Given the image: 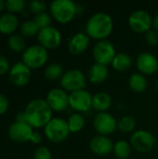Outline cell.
I'll return each instance as SVG.
<instances>
[{
    "instance_id": "obj_1",
    "label": "cell",
    "mask_w": 158,
    "mask_h": 159,
    "mask_svg": "<svg viewBox=\"0 0 158 159\" xmlns=\"http://www.w3.org/2000/svg\"><path fill=\"white\" fill-rule=\"evenodd\" d=\"M26 121L34 128H45L46 125L52 119V109L44 99H34L28 102L25 108Z\"/></svg>"
},
{
    "instance_id": "obj_2",
    "label": "cell",
    "mask_w": 158,
    "mask_h": 159,
    "mask_svg": "<svg viewBox=\"0 0 158 159\" xmlns=\"http://www.w3.org/2000/svg\"><path fill=\"white\" fill-rule=\"evenodd\" d=\"M86 34L98 41L106 39L114 29V20L106 12H96L89 17L86 23Z\"/></svg>"
},
{
    "instance_id": "obj_3",
    "label": "cell",
    "mask_w": 158,
    "mask_h": 159,
    "mask_svg": "<svg viewBox=\"0 0 158 159\" xmlns=\"http://www.w3.org/2000/svg\"><path fill=\"white\" fill-rule=\"evenodd\" d=\"M77 5L72 0H54L49 5L50 15L60 23L70 22L77 13Z\"/></svg>"
},
{
    "instance_id": "obj_4",
    "label": "cell",
    "mask_w": 158,
    "mask_h": 159,
    "mask_svg": "<svg viewBox=\"0 0 158 159\" xmlns=\"http://www.w3.org/2000/svg\"><path fill=\"white\" fill-rule=\"evenodd\" d=\"M44 132L47 140L55 143L65 141L71 133L67 120L61 117H52L44 128Z\"/></svg>"
},
{
    "instance_id": "obj_5",
    "label": "cell",
    "mask_w": 158,
    "mask_h": 159,
    "mask_svg": "<svg viewBox=\"0 0 158 159\" xmlns=\"http://www.w3.org/2000/svg\"><path fill=\"white\" fill-rule=\"evenodd\" d=\"M48 59L47 49L39 44L32 45L22 52V62L30 69H38L46 64Z\"/></svg>"
},
{
    "instance_id": "obj_6",
    "label": "cell",
    "mask_w": 158,
    "mask_h": 159,
    "mask_svg": "<svg viewBox=\"0 0 158 159\" xmlns=\"http://www.w3.org/2000/svg\"><path fill=\"white\" fill-rule=\"evenodd\" d=\"M61 89L65 91L74 92L80 89H85L87 85V78L84 73L78 69H71L64 72L60 79Z\"/></svg>"
},
{
    "instance_id": "obj_7",
    "label": "cell",
    "mask_w": 158,
    "mask_h": 159,
    "mask_svg": "<svg viewBox=\"0 0 158 159\" xmlns=\"http://www.w3.org/2000/svg\"><path fill=\"white\" fill-rule=\"evenodd\" d=\"M129 143L132 149H135L139 153L146 154L155 148L157 141L150 131L140 129L131 134Z\"/></svg>"
},
{
    "instance_id": "obj_8",
    "label": "cell",
    "mask_w": 158,
    "mask_h": 159,
    "mask_svg": "<svg viewBox=\"0 0 158 159\" xmlns=\"http://www.w3.org/2000/svg\"><path fill=\"white\" fill-rule=\"evenodd\" d=\"M115 55L116 51L114 44L107 39L98 41L92 49V56L96 63L103 64L106 66L112 63Z\"/></svg>"
},
{
    "instance_id": "obj_9",
    "label": "cell",
    "mask_w": 158,
    "mask_h": 159,
    "mask_svg": "<svg viewBox=\"0 0 158 159\" xmlns=\"http://www.w3.org/2000/svg\"><path fill=\"white\" fill-rule=\"evenodd\" d=\"M93 127L99 135L108 136L117 129V121L110 113L100 112L93 118Z\"/></svg>"
},
{
    "instance_id": "obj_10",
    "label": "cell",
    "mask_w": 158,
    "mask_h": 159,
    "mask_svg": "<svg viewBox=\"0 0 158 159\" xmlns=\"http://www.w3.org/2000/svg\"><path fill=\"white\" fill-rule=\"evenodd\" d=\"M34 128L31 127L28 123H20L14 122L8 127V137L11 141L16 143H24L29 141H33L34 136Z\"/></svg>"
},
{
    "instance_id": "obj_11",
    "label": "cell",
    "mask_w": 158,
    "mask_h": 159,
    "mask_svg": "<svg viewBox=\"0 0 158 159\" xmlns=\"http://www.w3.org/2000/svg\"><path fill=\"white\" fill-rule=\"evenodd\" d=\"M153 24V18L151 15L142 9L133 11L129 17V25L136 33H146Z\"/></svg>"
},
{
    "instance_id": "obj_12",
    "label": "cell",
    "mask_w": 158,
    "mask_h": 159,
    "mask_svg": "<svg viewBox=\"0 0 158 159\" xmlns=\"http://www.w3.org/2000/svg\"><path fill=\"white\" fill-rule=\"evenodd\" d=\"M92 98L93 95L86 89L74 91L69 94V105L77 113H85L92 108Z\"/></svg>"
},
{
    "instance_id": "obj_13",
    "label": "cell",
    "mask_w": 158,
    "mask_h": 159,
    "mask_svg": "<svg viewBox=\"0 0 158 159\" xmlns=\"http://www.w3.org/2000/svg\"><path fill=\"white\" fill-rule=\"evenodd\" d=\"M37 39L39 45L44 47L47 49H54L61 44V34L54 26H48L43 29H40Z\"/></svg>"
},
{
    "instance_id": "obj_14",
    "label": "cell",
    "mask_w": 158,
    "mask_h": 159,
    "mask_svg": "<svg viewBox=\"0 0 158 159\" xmlns=\"http://www.w3.org/2000/svg\"><path fill=\"white\" fill-rule=\"evenodd\" d=\"M46 101L55 112H62L65 111L69 105V94L61 88H54L51 89L46 97Z\"/></svg>"
},
{
    "instance_id": "obj_15",
    "label": "cell",
    "mask_w": 158,
    "mask_h": 159,
    "mask_svg": "<svg viewBox=\"0 0 158 159\" xmlns=\"http://www.w3.org/2000/svg\"><path fill=\"white\" fill-rule=\"evenodd\" d=\"M10 81L18 87L27 85L31 79V69L22 61L14 63L8 72Z\"/></svg>"
},
{
    "instance_id": "obj_16",
    "label": "cell",
    "mask_w": 158,
    "mask_h": 159,
    "mask_svg": "<svg viewBox=\"0 0 158 159\" xmlns=\"http://www.w3.org/2000/svg\"><path fill=\"white\" fill-rule=\"evenodd\" d=\"M136 66L140 73L144 75H154L158 70L157 58L148 51L142 52L136 59Z\"/></svg>"
},
{
    "instance_id": "obj_17",
    "label": "cell",
    "mask_w": 158,
    "mask_h": 159,
    "mask_svg": "<svg viewBox=\"0 0 158 159\" xmlns=\"http://www.w3.org/2000/svg\"><path fill=\"white\" fill-rule=\"evenodd\" d=\"M114 143L108 136L96 135L89 142L90 151L97 156H106L113 152Z\"/></svg>"
},
{
    "instance_id": "obj_18",
    "label": "cell",
    "mask_w": 158,
    "mask_h": 159,
    "mask_svg": "<svg viewBox=\"0 0 158 159\" xmlns=\"http://www.w3.org/2000/svg\"><path fill=\"white\" fill-rule=\"evenodd\" d=\"M90 37L83 32L74 34L69 40L67 48L73 55H80L84 53L89 46Z\"/></svg>"
},
{
    "instance_id": "obj_19",
    "label": "cell",
    "mask_w": 158,
    "mask_h": 159,
    "mask_svg": "<svg viewBox=\"0 0 158 159\" xmlns=\"http://www.w3.org/2000/svg\"><path fill=\"white\" fill-rule=\"evenodd\" d=\"M109 75V70L106 65L94 63L88 70V78L93 84H101L104 82Z\"/></svg>"
},
{
    "instance_id": "obj_20",
    "label": "cell",
    "mask_w": 158,
    "mask_h": 159,
    "mask_svg": "<svg viewBox=\"0 0 158 159\" xmlns=\"http://www.w3.org/2000/svg\"><path fill=\"white\" fill-rule=\"evenodd\" d=\"M19 26V20L13 13L7 12L0 16V33L12 34Z\"/></svg>"
},
{
    "instance_id": "obj_21",
    "label": "cell",
    "mask_w": 158,
    "mask_h": 159,
    "mask_svg": "<svg viewBox=\"0 0 158 159\" xmlns=\"http://www.w3.org/2000/svg\"><path fill=\"white\" fill-rule=\"evenodd\" d=\"M113 100L111 95L105 91H99L93 95L92 98V108L98 113L106 112L112 105Z\"/></svg>"
},
{
    "instance_id": "obj_22",
    "label": "cell",
    "mask_w": 158,
    "mask_h": 159,
    "mask_svg": "<svg viewBox=\"0 0 158 159\" xmlns=\"http://www.w3.org/2000/svg\"><path fill=\"white\" fill-rule=\"evenodd\" d=\"M129 86L130 89L136 93H142L148 87V81L144 75L134 73L129 78Z\"/></svg>"
},
{
    "instance_id": "obj_23",
    "label": "cell",
    "mask_w": 158,
    "mask_h": 159,
    "mask_svg": "<svg viewBox=\"0 0 158 159\" xmlns=\"http://www.w3.org/2000/svg\"><path fill=\"white\" fill-rule=\"evenodd\" d=\"M133 61L130 55L125 52L116 53L115 59L112 61V66L118 72H126L132 66Z\"/></svg>"
},
{
    "instance_id": "obj_24",
    "label": "cell",
    "mask_w": 158,
    "mask_h": 159,
    "mask_svg": "<svg viewBox=\"0 0 158 159\" xmlns=\"http://www.w3.org/2000/svg\"><path fill=\"white\" fill-rule=\"evenodd\" d=\"M132 147L129 142L126 140H119L114 144L113 153L118 159H127L129 157Z\"/></svg>"
},
{
    "instance_id": "obj_25",
    "label": "cell",
    "mask_w": 158,
    "mask_h": 159,
    "mask_svg": "<svg viewBox=\"0 0 158 159\" xmlns=\"http://www.w3.org/2000/svg\"><path fill=\"white\" fill-rule=\"evenodd\" d=\"M67 123L71 132H79L84 129L86 125V119L81 113L76 112V113H73L69 116Z\"/></svg>"
},
{
    "instance_id": "obj_26",
    "label": "cell",
    "mask_w": 158,
    "mask_h": 159,
    "mask_svg": "<svg viewBox=\"0 0 158 159\" xmlns=\"http://www.w3.org/2000/svg\"><path fill=\"white\" fill-rule=\"evenodd\" d=\"M63 74H64L63 67L61 64H60L58 62H52V63L48 64L46 67L45 72H44L45 77L47 80H51V81L61 79V76L63 75Z\"/></svg>"
},
{
    "instance_id": "obj_27",
    "label": "cell",
    "mask_w": 158,
    "mask_h": 159,
    "mask_svg": "<svg viewBox=\"0 0 158 159\" xmlns=\"http://www.w3.org/2000/svg\"><path fill=\"white\" fill-rule=\"evenodd\" d=\"M7 45L9 48L15 52H21L27 48L25 38L21 34H12L8 36Z\"/></svg>"
},
{
    "instance_id": "obj_28",
    "label": "cell",
    "mask_w": 158,
    "mask_h": 159,
    "mask_svg": "<svg viewBox=\"0 0 158 159\" xmlns=\"http://www.w3.org/2000/svg\"><path fill=\"white\" fill-rule=\"evenodd\" d=\"M40 28L34 20H28L21 23L20 25V34L23 37H33L35 34H38Z\"/></svg>"
},
{
    "instance_id": "obj_29",
    "label": "cell",
    "mask_w": 158,
    "mask_h": 159,
    "mask_svg": "<svg viewBox=\"0 0 158 159\" xmlns=\"http://www.w3.org/2000/svg\"><path fill=\"white\" fill-rule=\"evenodd\" d=\"M136 128V119L131 116H124L117 121V129L123 133L132 132Z\"/></svg>"
},
{
    "instance_id": "obj_30",
    "label": "cell",
    "mask_w": 158,
    "mask_h": 159,
    "mask_svg": "<svg viewBox=\"0 0 158 159\" xmlns=\"http://www.w3.org/2000/svg\"><path fill=\"white\" fill-rule=\"evenodd\" d=\"M26 2L24 0H7L5 7L10 13H17L21 12L25 7Z\"/></svg>"
},
{
    "instance_id": "obj_31",
    "label": "cell",
    "mask_w": 158,
    "mask_h": 159,
    "mask_svg": "<svg viewBox=\"0 0 158 159\" xmlns=\"http://www.w3.org/2000/svg\"><path fill=\"white\" fill-rule=\"evenodd\" d=\"M34 20L36 22V24L38 25V27L40 29H43V28H46V27H48V26H51V16L50 14H48L47 12H42V13H39L37 15L34 16Z\"/></svg>"
},
{
    "instance_id": "obj_32",
    "label": "cell",
    "mask_w": 158,
    "mask_h": 159,
    "mask_svg": "<svg viewBox=\"0 0 158 159\" xmlns=\"http://www.w3.org/2000/svg\"><path fill=\"white\" fill-rule=\"evenodd\" d=\"M28 7H29V10L35 15L45 12L47 9V4L42 0H33L29 3Z\"/></svg>"
},
{
    "instance_id": "obj_33",
    "label": "cell",
    "mask_w": 158,
    "mask_h": 159,
    "mask_svg": "<svg viewBox=\"0 0 158 159\" xmlns=\"http://www.w3.org/2000/svg\"><path fill=\"white\" fill-rule=\"evenodd\" d=\"M34 159H52V154L46 146H39L34 154Z\"/></svg>"
},
{
    "instance_id": "obj_34",
    "label": "cell",
    "mask_w": 158,
    "mask_h": 159,
    "mask_svg": "<svg viewBox=\"0 0 158 159\" xmlns=\"http://www.w3.org/2000/svg\"><path fill=\"white\" fill-rule=\"evenodd\" d=\"M145 40L146 42L151 45V46H156L158 44V32L154 30V29H150L149 31H147L145 33Z\"/></svg>"
},
{
    "instance_id": "obj_35",
    "label": "cell",
    "mask_w": 158,
    "mask_h": 159,
    "mask_svg": "<svg viewBox=\"0 0 158 159\" xmlns=\"http://www.w3.org/2000/svg\"><path fill=\"white\" fill-rule=\"evenodd\" d=\"M10 64L7 57L4 55L0 54V75L6 74L7 72H9L10 69Z\"/></svg>"
},
{
    "instance_id": "obj_36",
    "label": "cell",
    "mask_w": 158,
    "mask_h": 159,
    "mask_svg": "<svg viewBox=\"0 0 158 159\" xmlns=\"http://www.w3.org/2000/svg\"><path fill=\"white\" fill-rule=\"evenodd\" d=\"M9 102L5 94L0 93V115H4L8 109Z\"/></svg>"
},
{
    "instance_id": "obj_37",
    "label": "cell",
    "mask_w": 158,
    "mask_h": 159,
    "mask_svg": "<svg viewBox=\"0 0 158 159\" xmlns=\"http://www.w3.org/2000/svg\"><path fill=\"white\" fill-rule=\"evenodd\" d=\"M16 122L20 123H27L25 111H20L16 114Z\"/></svg>"
},
{
    "instance_id": "obj_38",
    "label": "cell",
    "mask_w": 158,
    "mask_h": 159,
    "mask_svg": "<svg viewBox=\"0 0 158 159\" xmlns=\"http://www.w3.org/2000/svg\"><path fill=\"white\" fill-rule=\"evenodd\" d=\"M41 141H42V136L38 132H34V139H33L32 143L34 144H38V143H41Z\"/></svg>"
},
{
    "instance_id": "obj_39",
    "label": "cell",
    "mask_w": 158,
    "mask_h": 159,
    "mask_svg": "<svg viewBox=\"0 0 158 159\" xmlns=\"http://www.w3.org/2000/svg\"><path fill=\"white\" fill-rule=\"evenodd\" d=\"M152 27L154 30L157 31L158 32V13L155 15V17L153 18V24H152Z\"/></svg>"
},
{
    "instance_id": "obj_40",
    "label": "cell",
    "mask_w": 158,
    "mask_h": 159,
    "mask_svg": "<svg viewBox=\"0 0 158 159\" xmlns=\"http://www.w3.org/2000/svg\"><path fill=\"white\" fill-rule=\"evenodd\" d=\"M5 5H6V1L4 0H0V11L3 10V8L5 7Z\"/></svg>"
},
{
    "instance_id": "obj_41",
    "label": "cell",
    "mask_w": 158,
    "mask_h": 159,
    "mask_svg": "<svg viewBox=\"0 0 158 159\" xmlns=\"http://www.w3.org/2000/svg\"><path fill=\"white\" fill-rule=\"evenodd\" d=\"M156 89H157V90H158V81H157V82H156Z\"/></svg>"
},
{
    "instance_id": "obj_42",
    "label": "cell",
    "mask_w": 158,
    "mask_h": 159,
    "mask_svg": "<svg viewBox=\"0 0 158 159\" xmlns=\"http://www.w3.org/2000/svg\"><path fill=\"white\" fill-rule=\"evenodd\" d=\"M156 147H157V150H158V141H157V143H156Z\"/></svg>"
}]
</instances>
